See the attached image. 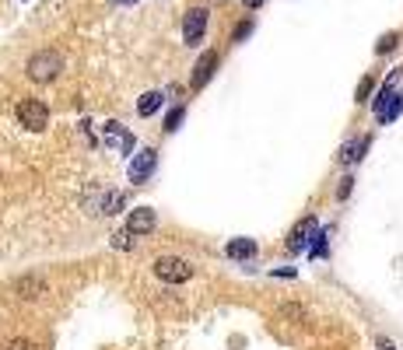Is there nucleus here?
<instances>
[{
	"mask_svg": "<svg viewBox=\"0 0 403 350\" xmlns=\"http://www.w3.org/2000/svg\"><path fill=\"white\" fill-rule=\"evenodd\" d=\"M151 273L161 280V284H186L196 277V263L179 256V252H161L151 259Z\"/></svg>",
	"mask_w": 403,
	"mask_h": 350,
	"instance_id": "1",
	"label": "nucleus"
},
{
	"mask_svg": "<svg viewBox=\"0 0 403 350\" xmlns=\"http://www.w3.org/2000/svg\"><path fill=\"white\" fill-rule=\"evenodd\" d=\"M29 78L36 81V85H50V81H57L60 78V71H64V60H60V53L57 50H43V53H36L32 60H29Z\"/></svg>",
	"mask_w": 403,
	"mask_h": 350,
	"instance_id": "2",
	"label": "nucleus"
},
{
	"mask_svg": "<svg viewBox=\"0 0 403 350\" xmlns=\"http://www.w3.org/2000/svg\"><path fill=\"white\" fill-rule=\"evenodd\" d=\"M15 116H18V123H22L25 130H32V133L46 130V123H50V109H46L43 99H22L18 109H15Z\"/></svg>",
	"mask_w": 403,
	"mask_h": 350,
	"instance_id": "3",
	"label": "nucleus"
},
{
	"mask_svg": "<svg viewBox=\"0 0 403 350\" xmlns=\"http://www.w3.org/2000/svg\"><path fill=\"white\" fill-rule=\"evenodd\" d=\"M207 22H211V11H207V8H189V11H186V18H182V39H186V46H196L200 39H204Z\"/></svg>",
	"mask_w": 403,
	"mask_h": 350,
	"instance_id": "4",
	"label": "nucleus"
},
{
	"mask_svg": "<svg viewBox=\"0 0 403 350\" xmlns=\"http://www.w3.org/2000/svg\"><path fill=\"white\" fill-rule=\"evenodd\" d=\"M316 235H319V224H316V217H305V221H298V224H295V231H291V238H288V252H305V249H312Z\"/></svg>",
	"mask_w": 403,
	"mask_h": 350,
	"instance_id": "5",
	"label": "nucleus"
},
{
	"mask_svg": "<svg viewBox=\"0 0 403 350\" xmlns=\"http://www.w3.org/2000/svg\"><path fill=\"white\" fill-rule=\"evenodd\" d=\"M154 165H158V154H154L151 147L137 151V154H133V161H130V182H133V186L147 182V179L154 175Z\"/></svg>",
	"mask_w": 403,
	"mask_h": 350,
	"instance_id": "6",
	"label": "nucleus"
},
{
	"mask_svg": "<svg viewBox=\"0 0 403 350\" xmlns=\"http://www.w3.org/2000/svg\"><path fill=\"white\" fill-rule=\"evenodd\" d=\"M102 140H105V147H116V151H123V154H133V137H130L126 126L116 123V119H109V123L102 126Z\"/></svg>",
	"mask_w": 403,
	"mask_h": 350,
	"instance_id": "7",
	"label": "nucleus"
},
{
	"mask_svg": "<svg viewBox=\"0 0 403 350\" xmlns=\"http://www.w3.org/2000/svg\"><path fill=\"white\" fill-rule=\"evenodd\" d=\"M158 228V214L151 210V207H137L133 214H130V221H126V231L133 235V238H140V235H151Z\"/></svg>",
	"mask_w": 403,
	"mask_h": 350,
	"instance_id": "8",
	"label": "nucleus"
},
{
	"mask_svg": "<svg viewBox=\"0 0 403 350\" xmlns=\"http://www.w3.org/2000/svg\"><path fill=\"white\" fill-rule=\"evenodd\" d=\"M368 137H354V140H347L344 147H340V165H347V168H354L361 158H365V151H368Z\"/></svg>",
	"mask_w": 403,
	"mask_h": 350,
	"instance_id": "9",
	"label": "nucleus"
},
{
	"mask_svg": "<svg viewBox=\"0 0 403 350\" xmlns=\"http://www.w3.org/2000/svg\"><path fill=\"white\" fill-rule=\"evenodd\" d=\"M214 67H218V53L211 50V53H204V57H200V60H196V67H193V88H204V85L211 81Z\"/></svg>",
	"mask_w": 403,
	"mask_h": 350,
	"instance_id": "10",
	"label": "nucleus"
},
{
	"mask_svg": "<svg viewBox=\"0 0 403 350\" xmlns=\"http://www.w3.org/2000/svg\"><path fill=\"white\" fill-rule=\"evenodd\" d=\"M225 256L235 259V263L253 259V256H256V242H253V238H232V242L225 245Z\"/></svg>",
	"mask_w": 403,
	"mask_h": 350,
	"instance_id": "11",
	"label": "nucleus"
},
{
	"mask_svg": "<svg viewBox=\"0 0 403 350\" xmlns=\"http://www.w3.org/2000/svg\"><path fill=\"white\" fill-rule=\"evenodd\" d=\"M15 291H18V298L36 301V298H43V294H46V284H43L39 277H25V280H18V284H15Z\"/></svg>",
	"mask_w": 403,
	"mask_h": 350,
	"instance_id": "12",
	"label": "nucleus"
},
{
	"mask_svg": "<svg viewBox=\"0 0 403 350\" xmlns=\"http://www.w3.org/2000/svg\"><path fill=\"white\" fill-rule=\"evenodd\" d=\"M161 102H165L161 92H144L140 102H137V112H140V116H154V112L161 109Z\"/></svg>",
	"mask_w": 403,
	"mask_h": 350,
	"instance_id": "13",
	"label": "nucleus"
},
{
	"mask_svg": "<svg viewBox=\"0 0 403 350\" xmlns=\"http://www.w3.org/2000/svg\"><path fill=\"white\" fill-rule=\"evenodd\" d=\"M400 112H403V95H396V99L389 102V109H386V112L379 116V123H382V126H389V123H393V119H396Z\"/></svg>",
	"mask_w": 403,
	"mask_h": 350,
	"instance_id": "14",
	"label": "nucleus"
},
{
	"mask_svg": "<svg viewBox=\"0 0 403 350\" xmlns=\"http://www.w3.org/2000/svg\"><path fill=\"white\" fill-rule=\"evenodd\" d=\"M396 46H400V32H389V36H382V39L375 43V53H379V57H386V53H389V50H396Z\"/></svg>",
	"mask_w": 403,
	"mask_h": 350,
	"instance_id": "15",
	"label": "nucleus"
},
{
	"mask_svg": "<svg viewBox=\"0 0 403 350\" xmlns=\"http://www.w3.org/2000/svg\"><path fill=\"white\" fill-rule=\"evenodd\" d=\"M249 32H253V18H246V22H239V25H235V32H232V43H242Z\"/></svg>",
	"mask_w": 403,
	"mask_h": 350,
	"instance_id": "16",
	"label": "nucleus"
},
{
	"mask_svg": "<svg viewBox=\"0 0 403 350\" xmlns=\"http://www.w3.org/2000/svg\"><path fill=\"white\" fill-rule=\"evenodd\" d=\"M182 112H186V109H182V105H175V109H172V112L165 116V130H168V133H172V130H175V126L182 123Z\"/></svg>",
	"mask_w": 403,
	"mask_h": 350,
	"instance_id": "17",
	"label": "nucleus"
},
{
	"mask_svg": "<svg viewBox=\"0 0 403 350\" xmlns=\"http://www.w3.org/2000/svg\"><path fill=\"white\" fill-rule=\"evenodd\" d=\"M351 189H354V175H344V179H340V189H337V200H347Z\"/></svg>",
	"mask_w": 403,
	"mask_h": 350,
	"instance_id": "18",
	"label": "nucleus"
},
{
	"mask_svg": "<svg viewBox=\"0 0 403 350\" xmlns=\"http://www.w3.org/2000/svg\"><path fill=\"white\" fill-rule=\"evenodd\" d=\"M372 88H375V78H365V81L358 85V102H365V99L372 95Z\"/></svg>",
	"mask_w": 403,
	"mask_h": 350,
	"instance_id": "19",
	"label": "nucleus"
},
{
	"mask_svg": "<svg viewBox=\"0 0 403 350\" xmlns=\"http://www.w3.org/2000/svg\"><path fill=\"white\" fill-rule=\"evenodd\" d=\"M11 350H36V343H32V340H15Z\"/></svg>",
	"mask_w": 403,
	"mask_h": 350,
	"instance_id": "20",
	"label": "nucleus"
},
{
	"mask_svg": "<svg viewBox=\"0 0 403 350\" xmlns=\"http://www.w3.org/2000/svg\"><path fill=\"white\" fill-rule=\"evenodd\" d=\"M375 347H379V350H396V343H393V340H386V336H379V340H375Z\"/></svg>",
	"mask_w": 403,
	"mask_h": 350,
	"instance_id": "21",
	"label": "nucleus"
},
{
	"mask_svg": "<svg viewBox=\"0 0 403 350\" xmlns=\"http://www.w3.org/2000/svg\"><path fill=\"white\" fill-rule=\"evenodd\" d=\"M242 4H246L249 11H256V8H263V0H242Z\"/></svg>",
	"mask_w": 403,
	"mask_h": 350,
	"instance_id": "22",
	"label": "nucleus"
},
{
	"mask_svg": "<svg viewBox=\"0 0 403 350\" xmlns=\"http://www.w3.org/2000/svg\"><path fill=\"white\" fill-rule=\"evenodd\" d=\"M112 4H123V8H133V4H140V0H112Z\"/></svg>",
	"mask_w": 403,
	"mask_h": 350,
	"instance_id": "23",
	"label": "nucleus"
}]
</instances>
